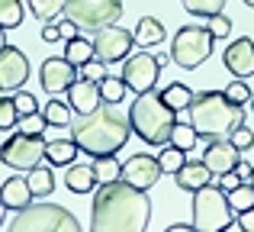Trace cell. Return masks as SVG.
<instances>
[{
    "label": "cell",
    "mask_w": 254,
    "mask_h": 232,
    "mask_svg": "<svg viewBox=\"0 0 254 232\" xmlns=\"http://www.w3.org/2000/svg\"><path fill=\"white\" fill-rule=\"evenodd\" d=\"M151 220V200L145 190L126 184L123 177L100 184L90 203V229L97 232H142Z\"/></svg>",
    "instance_id": "obj_1"
},
{
    "label": "cell",
    "mask_w": 254,
    "mask_h": 232,
    "mask_svg": "<svg viewBox=\"0 0 254 232\" xmlns=\"http://www.w3.org/2000/svg\"><path fill=\"white\" fill-rule=\"evenodd\" d=\"M71 139L77 149L87 155H116L126 142H129L132 123L116 110V103H100L93 113H77L71 116Z\"/></svg>",
    "instance_id": "obj_2"
},
{
    "label": "cell",
    "mask_w": 254,
    "mask_h": 232,
    "mask_svg": "<svg viewBox=\"0 0 254 232\" xmlns=\"http://www.w3.org/2000/svg\"><path fill=\"white\" fill-rule=\"evenodd\" d=\"M187 113H190V126L203 139L229 136L235 126L245 123V107L229 100L225 90H199V94H193Z\"/></svg>",
    "instance_id": "obj_3"
},
{
    "label": "cell",
    "mask_w": 254,
    "mask_h": 232,
    "mask_svg": "<svg viewBox=\"0 0 254 232\" xmlns=\"http://www.w3.org/2000/svg\"><path fill=\"white\" fill-rule=\"evenodd\" d=\"M129 123H132V132L145 145H158L161 149V145L171 142V132L177 126V113L161 100V94L145 90V94H135V100H132Z\"/></svg>",
    "instance_id": "obj_4"
},
{
    "label": "cell",
    "mask_w": 254,
    "mask_h": 232,
    "mask_svg": "<svg viewBox=\"0 0 254 232\" xmlns=\"http://www.w3.org/2000/svg\"><path fill=\"white\" fill-rule=\"evenodd\" d=\"M235 226V210L229 203V194L222 187H206L193 190V229L203 232H219Z\"/></svg>",
    "instance_id": "obj_5"
},
{
    "label": "cell",
    "mask_w": 254,
    "mask_h": 232,
    "mask_svg": "<svg viewBox=\"0 0 254 232\" xmlns=\"http://www.w3.org/2000/svg\"><path fill=\"white\" fill-rule=\"evenodd\" d=\"M13 232H45V229H62V232H77L81 223H77L74 213H68L58 203H29V207L16 210L10 223Z\"/></svg>",
    "instance_id": "obj_6"
},
{
    "label": "cell",
    "mask_w": 254,
    "mask_h": 232,
    "mask_svg": "<svg viewBox=\"0 0 254 232\" xmlns=\"http://www.w3.org/2000/svg\"><path fill=\"white\" fill-rule=\"evenodd\" d=\"M212 42L216 39L209 36L206 26H184L177 29V36L171 39V62L180 65L184 71H193L212 55Z\"/></svg>",
    "instance_id": "obj_7"
},
{
    "label": "cell",
    "mask_w": 254,
    "mask_h": 232,
    "mask_svg": "<svg viewBox=\"0 0 254 232\" xmlns=\"http://www.w3.org/2000/svg\"><path fill=\"white\" fill-rule=\"evenodd\" d=\"M64 19L77 23V29H103L123 16V0H64Z\"/></svg>",
    "instance_id": "obj_8"
},
{
    "label": "cell",
    "mask_w": 254,
    "mask_h": 232,
    "mask_svg": "<svg viewBox=\"0 0 254 232\" xmlns=\"http://www.w3.org/2000/svg\"><path fill=\"white\" fill-rule=\"evenodd\" d=\"M42 158H45V139L42 136L16 132V136H10L3 145H0V161H3L6 168L29 171V168H36Z\"/></svg>",
    "instance_id": "obj_9"
},
{
    "label": "cell",
    "mask_w": 254,
    "mask_h": 232,
    "mask_svg": "<svg viewBox=\"0 0 254 232\" xmlns=\"http://www.w3.org/2000/svg\"><path fill=\"white\" fill-rule=\"evenodd\" d=\"M158 77H161V62L148 52H138V55H126L123 58V81L132 94H145V90H155Z\"/></svg>",
    "instance_id": "obj_10"
},
{
    "label": "cell",
    "mask_w": 254,
    "mask_h": 232,
    "mask_svg": "<svg viewBox=\"0 0 254 232\" xmlns=\"http://www.w3.org/2000/svg\"><path fill=\"white\" fill-rule=\"evenodd\" d=\"M93 55L103 58L106 65L113 62H123L126 55H129V49L135 45V39H132L129 29H123V26H103V29H93Z\"/></svg>",
    "instance_id": "obj_11"
},
{
    "label": "cell",
    "mask_w": 254,
    "mask_h": 232,
    "mask_svg": "<svg viewBox=\"0 0 254 232\" xmlns=\"http://www.w3.org/2000/svg\"><path fill=\"white\" fill-rule=\"evenodd\" d=\"M29 77V58L16 45H3L0 49V94L19 90Z\"/></svg>",
    "instance_id": "obj_12"
},
{
    "label": "cell",
    "mask_w": 254,
    "mask_h": 232,
    "mask_svg": "<svg viewBox=\"0 0 254 232\" xmlns=\"http://www.w3.org/2000/svg\"><path fill=\"white\" fill-rule=\"evenodd\" d=\"M77 77H81L77 75V65H71L68 58H45L42 68H39V81H42V90L49 97L64 94Z\"/></svg>",
    "instance_id": "obj_13"
},
{
    "label": "cell",
    "mask_w": 254,
    "mask_h": 232,
    "mask_svg": "<svg viewBox=\"0 0 254 232\" xmlns=\"http://www.w3.org/2000/svg\"><path fill=\"white\" fill-rule=\"evenodd\" d=\"M164 171H161V164H158V158L155 155H132L129 161H123V181L126 184H132V187H138V190H151L158 184V177H161Z\"/></svg>",
    "instance_id": "obj_14"
},
{
    "label": "cell",
    "mask_w": 254,
    "mask_h": 232,
    "mask_svg": "<svg viewBox=\"0 0 254 232\" xmlns=\"http://www.w3.org/2000/svg\"><path fill=\"white\" fill-rule=\"evenodd\" d=\"M238 158H242V152L232 145V139L219 136V139H212V142L206 145V152H203V158H199V161L209 168L212 177H222V174H229V171L238 164Z\"/></svg>",
    "instance_id": "obj_15"
},
{
    "label": "cell",
    "mask_w": 254,
    "mask_h": 232,
    "mask_svg": "<svg viewBox=\"0 0 254 232\" xmlns=\"http://www.w3.org/2000/svg\"><path fill=\"white\" fill-rule=\"evenodd\" d=\"M222 65L229 68V75H235V77H251L254 75V42L248 36L235 39V42L222 52Z\"/></svg>",
    "instance_id": "obj_16"
},
{
    "label": "cell",
    "mask_w": 254,
    "mask_h": 232,
    "mask_svg": "<svg viewBox=\"0 0 254 232\" xmlns=\"http://www.w3.org/2000/svg\"><path fill=\"white\" fill-rule=\"evenodd\" d=\"M64 94H68V107L74 110V113H93V110L103 103V97H100V84L87 81V77H77Z\"/></svg>",
    "instance_id": "obj_17"
},
{
    "label": "cell",
    "mask_w": 254,
    "mask_h": 232,
    "mask_svg": "<svg viewBox=\"0 0 254 232\" xmlns=\"http://www.w3.org/2000/svg\"><path fill=\"white\" fill-rule=\"evenodd\" d=\"M0 203L6 210H23L32 203V190L26 184V177H6L3 187H0Z\"/></svg>",
    "instance_id": "obj_18"
},
{
    "label": "cell",
    "mask_w": 254,
    "mask_h": 232,
    "mask_svg": "<svg viewBox=\"0 0 254 232\" xmlns=\"http://www.w3.org/2000/svg\"><path fill=\"white\" fill-rule=\"evenodd\" d=\"M164 36H168V29H164V23L158 16H142L138 26H135V32H132L135 45H142V49H158V45L164 42Z\"/></svg>",
    "instance_id": "obj_19"
},
{
    "label": "cell",
    "mask_w": 254,
    "mask_h": 232,
    "mask_svg": "<svg viewBox=\"0 0 254 232\" xmlns=\"http://www.w3.org/2000/svg\"><path fill=\"white\" fill-rule=\"evenodd\" d=\"M209 168H206L203 161H184L180 164V171L177 174H174V181H177V187L180 190H199V187H206V184H209Z\"/></svg>",
    "instance_id": "obj_20"
},
{
    "label": "cell",
    "mask_w": 254,
    "mask_h": 232,
    "mask_svg": "<svg viewBox=\"0 0 254 232\" xmlns=\"http://www.w3.org/2000/svg\"><path fill=\"white\" fill-rule=\"evenodd\" d=\"M64 187L71 190V194H90L93 187H97V174H93L90 164H68V174H64Z\"/></svg>",
    "instance_id": "obj_21"
},
{
    "label": "cell",
    "mask_w": 254,
    "mask_h": 232,
    "mask_svg": "<svg viewBox=\"0 0 254 232\" xmlns=\"http://www.w3.org/2000/svg\"><path fill=\"white\" fill-rule=\"evenodd\" d=\"M77 152L81 149H77L74 139H52V142H45V158H49L52 168H58V164L68 168V164L77 158Z\"/></svg>",
    "instance_id": "obj_22"
},
{
    "label": "cell",
    "mask_w": 254,
    "mask_h": 232,
    "mask_svg": "<svg viewBox=\"0 0 254 232\" xmlns=\"http://www.w3.org/2000/svg\"><path fill=\"white\" fill-rule=\"evenodd\" d=\"M26 184H29L32 197H49L52 190H55V174H52V164H42V161H39L36 168H29Z\"/></svg>",
    "instance_id": "obj_23"
},
{
    "label": "cell",
    "mask_w": 254,
    "mask_h": 232,
    "mask_svg": "<svg viewBox=\"0 0 254 232\" xmlns=\"http://www.w3.org/2000/svg\"><path fill=\"white\" fill-rule=\"evenodd\" d=\"M93 174H97V184H110V181H119L123 174V161L116 155H93Z\"/></svg>",
    "instance_id": "obj_24"
},
{
    "label": "cell",
    "mask_w": 254,
    "mask_h": 232,
    "mask_svg": "<svg viewBox=\"0 0 254 232\" xmlns=\"http://www.w3.org/2000/svg\"><path fill=\"white\" fill-rule=\"evenodd\" d=\"M161 100L168 103V107L174 110V113H180V110H187V107H190V100H193V90L187 87V84L174 81V84H168V87L161 90Z\"/></svg>",
    "instance_id": "obj_25"
},
{
    "label": "cell",
    "mask_w": 254,
    "mask_h": 232,
    "mask_svg": "<svg viewBox=\"0 0 254 232\" xmlns=\"http://www.w3.org/2000/svg\"><path fill=\"white\" fill-rule=\"evenodd\" d=\"M64 58H68L71 65L81 68L84 62H90V58H93V42H90V39H81V36L64 39Z\"/></svg>",
    "instance_id": "obj_26"
},
{
    "label": "cell",
    "mask_w": 254,
    "mask_h": 232,
    "mask_svg": "<svg viewBox=\"0 0 254 232\" xmlns=\"http://www.w3.org/2000/svg\"><path fill=\"white\" fill-rule=\"evenodd\" d=\"M126 81L123 75H106L103 81H100V97H103V103H123L126 100Z\"/></svg>",
    "instance_id": "obj_27"
},
{
    "label": "cell",
    "mask_w": 254,
    "mask_h": 232,
    "mask_svg": "<svg viewBox=\"0 0 254 232\" xmlns=\"http://www.w3.org/2000/svg\"><path fill=\"white\" fill-rule=\"evenodd\" d=\"M184 161H187V152L184 149H177V145H171V142L161 145V152H158V164H161L164 174H177Z\"/></svg>",
    "instance_id": "obj_28"
},
{
    "label": "cell",
    "mask_w": 254,
    "mask_h": 232,
    "mask_svg": "<svg viewBox=\"0 0 254 232\" xmlns=\"http://www.w3.org/2000/svg\"><path fill=\"white\" fill-rule=\"evenodd\" d=\"M26 3H29V13L39 23H52L64 10V0H26Z\"/></svg>",
    "instance_id": "obj_29"
},
{
    "label": "cell",
    "mask_w": 254,
    "mask_h": 232,
    "mask_svg": "<svg viewBox=\"0 0 254 232\" xmlns=\"http://www.w3.org/2000/svg\"><path fill=\"white\" fill-rule=\"evenodd\" d=\"M229 203H232V210H235V213L251 210V207H254V184H251V181L235 184V187L229 190Z\"/></svg>",
    "instance_id": "obj_30"
},
{
    "label": "cell",
    "mask_w": 254,
    "mask_h": 232,
    "mask_svg": "<svg viewBox=\"0 0 254 232\" xmlns=\"http://www.w3.org/2000/svg\"><path fill=\"white\" fill-rule=\"evenodd\" d=\"M23 0H0V26L3 29H16L19 23H23Z\"/></svg>",
    "instance_id": "obj_31"
},
{
    "label": "cell",
    "mask_w": 254,
    "mask_h": 232,
    "mask_svg": "<svg viewBox=\"0 0 254 232\" xmlns=\"http://www.w3.org/2000/svg\"><path fill=\"white\" fill-rule=\"evenodd\" d=\"M71 113H74V110H71L64 100H49L45 110H42V116H45L49 126H71Z\"/></svg>",
    "instance_id": "obj_32"
},
{
    "label": "cell",
    "mask_w": 254,
    "mask_h": 232,
    "mask_svg": "<svg viewBox=\"0 0 254 232\" xmlns=\"http://www.w3.org/2000/svg\"><path fill=\"white\" fill-rule=\"evenodd\" d=\"M180 6H184L187 13H193V16H216V13L225 10V0H180Z\"/></svg>",
    "instance_id": "obj_33"
},
{
    "label": "cell",
    "mask_w": 254,
    "mask_h": 232,
    "mask_svg": "<svg viewBox=\"0 0 254 232\" xmlns=\"http://www.w3.org/2000/svg\"><path fill=\"white\" fill-rule=\"evenodd\" d=\"M196 142H199V136H196V129H193L190 123H177V126H174L171 145H177V149H184V152H193Z\"/></svg>",
    "instance_id": "obj_34"
},
{
    "label": "cell",
    "mask_w": 254,
    "mask_h": 232,
    "mask_svg": "<svg viewBox=\"0 0 254 232\" xmlns=\"http://www.w3.org/2000/svg\"><path fill=\"white\" fill-rule=\"evenodd\" d=\"M45 129H49V123L42 113H26L16 119V132H26V136H42Z\"/></svg>",
    "instance_id": "obj_35"
},
{
    "label": "cell",
    "mask_w": 254,
    "mask_h": 232,
    "mask_svg": "<svg viewBox=\"0 0 254 232\" xmlns=\"http://www.w3.org/2000/svg\"><path fill=\"white\" fill-rule=\"evenodd\" d=\"M16 103H13V97H0V132H10L16 129Z\"/></svg>",
    "instance_id": "obj_36"
},
{
    "label": "cell",
    "mask_w": 254,
    "mask_h": 232,
    "mask_svg": "<svg viewBox=\"0 0 254 232\" xmlns=\"http://www.w3.org/2000/svg\"><path fill=\"white\" fill-rule=\"evenodd\" d=\"M206 29H209V36L212 39H225L232 32V19L225 16V13H216V16H206Z\"/></svg>",
    "instance_id": "obj_37"
},
{
    "label": "cell",
    "mask_w": 254,
    "mask_h": 232,
    "mask_svg": "<svg viewBox=\"0 0 254 232\" xmlns=\"http://www.w3.org/2000/svg\"><path fill=\"white\" fill-rule=\"evenodd\" d=\"M77 75H81V77H87V81H103V77H106V62H103V58H97V55H93L90 58V62H84L81 65V68H77Z\"/></svg>",
    "instance_id": "obj_38"
},
{
    "label": "cell",
    "mask_w": 254,
    "mask_h": 232,
    "mask_svg": "<svg viewBox=\"0 0 254 232\" xmlns=\"http://www.w3.org/2000/svg\"><path fill=\"white\" fill-rule=\"evenodd\" d=\"M225 97L245 107V103H251V97H254V94H251V87H248V84H245V77H238V81H232L229 87H225Z\"/></svg>",
    "instance_id": "obj_39"
},
{
    "label": "cell",
    "mask_w": 254,
    "mask_h": 232,
    "mask_svg": "<svg viewBox=\"0 0 254 232\" xmlns=\"http://www.w3.org/2000/svg\"><path fill=\"white\" fill-rule=\"evenodd\" d=\"M229 139H232V145H235L238 152H245V149H251V145H254V132H251L245 123H242V126H235V129L229 132Z\"/></svg>",
    "instance_id": "obj_40"
},
{
    "label": "cell",
    "mask_w": 254,
    "mask_h": 232,
    "mask_svg": "<svg viewBox=\"0 0 254 232\" xmlns=\"http://www.w3.org/2000/svg\"><path fill=\"white\" fill-rule=\"evenodd\" d=\"M13 103H16V113H19V116L39 113V103H36V97H32L29 90H16V94H13Z\"/></svg>",
    "instance_id": "obj_41"
},
{
    "label": "cell",
    "mask_w": 254,
    "mask_h": 232,
    "mask_svg": "<svg viewBox=\"0 0 254 232\" xmlns=\"http://www.w3.org/2000/svg\"><path fill=\"white\" fill-rule=\"evenodd\" d=\"M232 232H254V207L235 213V226H232Z\"/></svg>",
    "instance_id": "obj_42"
},
{
    "label": "cell",
    "mask_w": 254,
    "mask_h": 232,
    "mask_svg": "<svg viewBox=\"0 0 254 232\" xmlns=\"http://www.w3.org/2000/svg\"><path fill=\"white\" fill-rule=\"evenodd\" d=\"M251 171H254V164H248V161H242V158H238V164L232 168V174H235L238 181H251Z\"/></svg>",
    "instance_id": "obj_43"
},
{
    "label": "cell",
    "mask_w": 254,
    "mask_h": 232,
    "mask_svg": "<svg viewBox=\"0 0 254 232\" xmlns=\"http://www.w3.org/2000/svg\"><path fill=\"white\" fill-rule=\"evenodd\" d=\"M58 29H62V39H74L77 36V23H71V19L58 23Z\"/></svg>",
    "instance_id": "obj_44"
},
{
    "label": "cell",
    "mask_w": 254,
    "mask_h": 232,
    "mask_svg": "<svg viewBox=\"0 0 254 232\" xmlns=\"http://www.w3.org/2000/svg\"><path fill=\"white\" fill-rule=\"evenodd\" d=\"M42 39H45V42H58V39H62V29H58V26H45V29H42Z\"/></svg>",
    "instance_id": "obj_45"
},
{
    "label": "cell",
    "mask_w": 254,
    "mask_h": 232,
    "mask_svg": "<svg viewBox=\"0 0 254 232\" xmlns=\"http://www.w3.org/2000/svg\"><path fill=\"white\" fill-rule=\"evenodd\" d=\"M190 229H193V226H187V223H174L168 232H190Z\"/></svg>",
    "instance_id": "obj_46"
},
{
    "label": "cell",
    "mask_w": 254,
    "mask_h": 232,
    "mask_svg": "<svg viewBox=\"0 0 254 232\" xmlns=\"http://www.w3.org/2000/svg\"><path fill=\"white\" fill-rule=\"evenodd\" d=\"M3 45H6V29L0 26V49H3Z\"/></svg>",
    "instance_id": "obj_47"
},
{
    "label": "cell",
    "mask_w": 254,
    "mask_h": 232,
    "mask_svg": "<svg viewBox=\"0 0 254 232\" xmlns=\"http://www.w3.org/2000/svg\"><path fill=\"white\" fill-rule=\"evenodd\" d=\"M3 220H6V207L0 203V226H3Z\"/></svg>",
    "instance_id": "obj_48"
},
{
    "label": "cell",
    "mask_w": 254,
    "mask_h": 232,
    "mask_svg": "<svg viewBox=\"0 0 254 232\" xmlns=\"http://www.w3.org/2000/svg\"><path fill=\"white\" fill-rule=\"evenodd\" d=\"M245 6H251V10H254V0H245Z\"/></svg>",
    "instance_id": "obj_49"
},
{
    "label": "cell",
    "mask_w": 254,
    "mask_h": 232,
    "mask_svg": "<svg viewBox=\"0 0 254 232\" xmlns=\"http://www.w3.org/2000/svg\"><path fill=\"white\" fill-rule=\"evenodd\" d=\"M251 110H254V97H251Z\"/></svg>",
    "instance_id": "obj_50"
},
{
    "label": "cell",
    "mask_w": 254,
    "mask_h": 232,
    "mask_svg": "<svg viewBox=\"0 0 254 232\" xmlns=\"http://www.w3.org/2000/svg\"><path fill=\"white\" fill-rule=\"evenodd\" d=\"M251 184H254V171H251Z\"/></svg>",
    "instance_id": "obj_51"
}]
</instances>
